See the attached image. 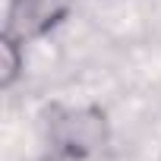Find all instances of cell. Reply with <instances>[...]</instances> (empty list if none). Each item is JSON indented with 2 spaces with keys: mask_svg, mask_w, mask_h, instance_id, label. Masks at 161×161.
Returning <instances> with one entry per match:
<instances>
[{
  "mask_svg": "<svg viewBox=\"0 0 161 161\" xmlns=\"http://www.w3.org/2000/svg\"><path fill=\"white\" fill-rule=\"evenodd\" d=\"M47 142L51 152L66 161H86L108 148L111 120L98 104H63L47 114Z\"/></svg>",
  "mask_w": 161,
  "mask_h": 161,
  "instance_id": "obj_1",
  "label": "cell"
},
{
  "mask_svg": "<svg viewBox=\"0 0 161 161\" xmlns=\"http://www.w3.org/2000/svg\"><path fill=\"white\" fill-rule=\"evenodd\" d=\"M73 10V0H10L3 32L16 35L19 41H35L54 32Z\"/></svg>",
  "mask_w": 161,
  "mask_h": 161,
  "instance_id": "obj_2",
  "label": "cell"
},
{
  "mask_svg": "<svg viewBox=\"0 0 161 161\" xmlns=\"http://www.w3.org/2000/svg\"><path fill=\"white\" fill-rule=\"evenodd\" d=\"M25 73V41L0 32V89H13Z\"/></svg>",
  "mask_w": 161,
  "mask_h": 161,
  "instance_id": "obj_3",
  "label": "cell"
},
{
  "mask_svg": "<svg viewBox=\"0 0 161 161\" xmlns=\"http://www.w3.org/2000/svg\"><path fill=\"white\" fill-rule=\"evenodd\" d=\"M32 161H66V158L57 155V152H47V155H38V158H32Z\"/></svg>",
  "mask_w": 161,
  "mask_h": 161,
  "instance_id": "obj_4",
  "label": "cell"
}]
</instances>
